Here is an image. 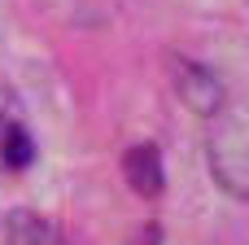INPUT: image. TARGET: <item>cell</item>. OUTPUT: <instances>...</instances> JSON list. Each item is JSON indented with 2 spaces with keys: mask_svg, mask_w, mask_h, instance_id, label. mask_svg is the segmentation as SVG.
<instances>
[{
  "mask_svg": "<svg viewBox=\"0 0 249 245\" xmlns=\"http://www.w3.org/2000/svg\"><path fill=\"white\" fill-rule=\"evenodd\" d=\"M210 171L214 180L232 193V197H245L249 193V140H245V123L232 118L214 132L210 140Z\"/></svg>",
  "mask_w": 249,
  "mask_h": 245,
  "instance_id": "cell-2",
  "label": "cell"
},
{
  "mask_svg": "<svg viewBox=\"0 0 249 245\" xmlns=\"http://www.w3.org/2000/svg\"><path fill=\"white\" fill-rule=\"evenodd\" d=\"M48 241H53V228L39 215H26V210L9 215V245H48Z\"/></svg>",
  "mask_w": 249,
  "mask_h": 245,
  "instance_id": "cell-4",
  "label": "cell"
},
{
  "mask_svg": "<svg viewBox=\"0 0 249 245\" xmlns=\"http://www.w3.org/2000/svg\"><path fill=\"white\" fill-rule=\"evenodd\" d=\"M31 158H35L31 136H26L22 127H9V132H4V162H9V167H31Z\"/></svg>",
  "mask_w": 249,
  "mask_h": 245,
  "instance_id": "cell-5",
  "label": "cell"
},
{
  "mask_svg": "<svg viewBox=\"0 0 249 245\" xmlns=\"http://www.w3.org/2000/svg\"><path fill=\"white\" fill-rule=\"evenodd\" d=\"M166 70H171L175 96H179L193 114H201V118L223 114L228 88H223V79H219L210 66H201V61H193V57H166Z\"/></svg>",
  "mask_w": 249,
  "mask_h": 245,
  "instance_id": "cell-1",
  "label": "cell"
},
{
  "mask_svg": "<svg viewBox=\"0 0 249 245\" xmlns=\"http://www.w3.org/2000/svg\"><path fill=\"white\" fill-rule=\"evenodd\" d=\"M123 180L131 184V193L140 197H158L162 184H166V171H162V158L153 145H131L127 158H123Z\"/></svg>",
  "mask_w": 249,
  "mask_h": 245,
  "instance_id": "cell-3",
  "label": "cell"
}]
</instances>
